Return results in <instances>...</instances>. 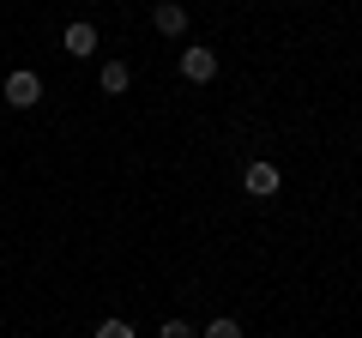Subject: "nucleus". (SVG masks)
Segmentation results:
<instances>
[{
	"mask_svg": "<svg viewBox=\"0 0 362 338\" xmlns=\"http://www.w3.org/2000/svg\"><path fill=\"white\" fill-rule=\"evenodd\" d=\"M0 97H6L13 109H30V103H42V78L30 73V66H18V73H6V91Z\"/></svg>",
	"mask_w": 362,
	"mask_h": 338,
	"instance_id": "obj_1",
	"label": "nucleus"
},
{
	"mask_svg": "<svg viewBox=\"0 0 362 338\" xmlns=\"http://www.w3.org/2000/svg\"><path fill=\"white\" fill-rule=\"evenodd\" d=\"M242 187H247L254 199H272L278 187H284V175H278V163H247V169H242Z\"/></svg>",
	"mask_w": 362,
	"mask_h": 338,
	"instance_id": "obj_2",
	"label": "nucleus"
},
{
	"mask_svg": "<svg viewBox=\"0 0 362 338\" xmlns=\"http://www.w3.org/2000/svg\"><path fill=\"white\" fill-rule=\"evenodd\" d=\"M181 78L211 85V78H218V54H211V49H181Z\"/></svg>",
	"mask_w": 362,
	"mask_h": 338,
	"instance_id": "obj_3",
	"label": "nucleus"
},
{
	"mask_svg": "<svg viewBox=\"0 0 362 338\" xmlns=\"http://www.w3.org/2000/svg\"><path fill=\"white\" fill-rule=\"evenodd\" d=\"M151 25H157V37H181V30H187V6L157 0V6H151Z\"/></svg>",
	"mask_w": 362,
	"mask_h": 338,
	"instance_id": "obj_4",
	"label": "nucleus"
},
{
	"mask_svg": "<svg viewBox=\"0 0 362 338\" xmlns=\"http://www.w3.org/2000/svg\"><path fill=\"white\" fill-rule=\"evenodd\" d=\"M97 85H103L109 97H121V91H127V85H133V73H127V61H109L103 73H97Z\"/></svg>",
	"mask_w": 362,
	"mask_h": 338,
	"instance_id": "obj_5",
	"label": "nucleus"
},
{
	"mask_svg": "<svg viewBox=\"0 0 362 338\" xmlns=\"http://www.w3.org/2000/svg\"><path fill=\"white\" fill-rule=\"evenodd\" d=\"M66 54H97V30H90V25H66Z\"/></svg>",
	"mask_w": 362,
	"mask_h": 338,
	"instance_id": "obj_6",
	"label": "nucleus"
},
{
	"mask_svg": "<svg viewBox=\"0 0 362 338\" xmlns=\"http://www.w3.org/2000/svg\"><path fill=\"white\" fill-rule=\"evenodd\" d=\"M199 338H242V326H235V320H211Z\"/></svg>",
	"mask_w": 362,
	"mask_h": 338,
	"instance_id": "obj_7",
	"label": "nucleus"
},
{
	"mask_svg": "<svg viewBox=\"0 0 362 338\" xmlns=\"http://www.w3.org/2000/svg\"><path fill=\"white\" fill-rule=\"evenodd\" d=\"M157 338H199V332L187 320H163V332H157Z\"/></svg>",
	"mask_w": 362,
	"mask_h": 338,
	"instance_id": "obj_8",
	"label": "nucleus"
},
{
	"mask_svg": "<svg viewBox=\"0 0 362 338\" xmlns=\"http://www.w3.org/2000/svg\"><path fill=\"white\" fill-rule=\"evenodd\" d=\"M97 338H133V326L127 320H103V326H97Z\"/></svg>",
	"mask_w": 362,
	"mask_h": 338,
	"instance_id": "obj_9",
	"label": "nucleus"
},
{
	"mask_svg": "<svg viewBox=\"0 0 362 338\" xmlns=\"http://www.w3.org/2000/svg\"><path fill=\"white\" fill-rule=\"evenodd\" d=\"M175 6H181V0H175Z\"/></svg>",
	"mask_w": 362,
	"mask_h": 338,
	"instance_id": "obj_10",
	"label": "nucleus"
}]
</instances>
